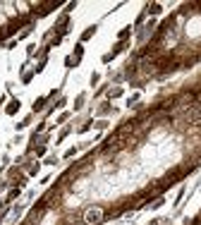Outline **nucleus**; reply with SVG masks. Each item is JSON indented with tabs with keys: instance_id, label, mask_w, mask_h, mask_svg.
Here are the masks:
<instances>
[{
	"instance_id": "4",
	"label": "nucleus",
	"mask_w": 201,
	"mask_h": 225,
	"mask_svg": "<svg viewBox=\"0 0 201 225\" xmlns=\"http://www.w3.org/2000/svg\"><path fill=\"white\" fill-rule=\"evenodd\" d=\"M129 31H132L129 27H124V29H122V31H120L117 36H120V39H122V41H124V39H127V36H129Z\"/></svg>"
},
{
	"instance_id": "1",
	"label": "nucleus",
	"mask_w": 201,
	"mask_h": 225,
	"mask_svg": "<svg viewBox=\"0 0 201 225\" xmlns=\"http://www.w3.org/2000/svg\"><path fill=\"white\" fill-rule=\"evenodd\" d=\"M84 218H86V223H89V225H91V223H98V220L103 218V211H101V209H91Z\"/></svg>"
},
{
	"instance_id": "2",
	"label": "nucleus",
	"mask_w": 201,
	"mask_h": 225,
	"mask_svg": "<svg viewBox=\"0 0 201 225\" xmlns=\"http://www.w3.org/2000/svg\"><path fill=\"white\" fill-rule=\"evenodd\" d=\"M94 31H96V27H89V29H86V31L82 34V41H89L91 36H94Z\"/></svg>"
},
{
	"instance_id": "3",
	"label": "nucleus",
	"mask_w": 201,
	"mask_h": 225,
	"mask_svg": "<svg viewBox=\"0 0 201 225\" xmlns=\"http://www.w3.org/2000/svg\"><path fill=\"white\" fill-rule=\"evenodd\" d=\"M17 110H19V101H12V103L7 105V113H10V115H14Z\"/></svg>"
}]
</instances>
